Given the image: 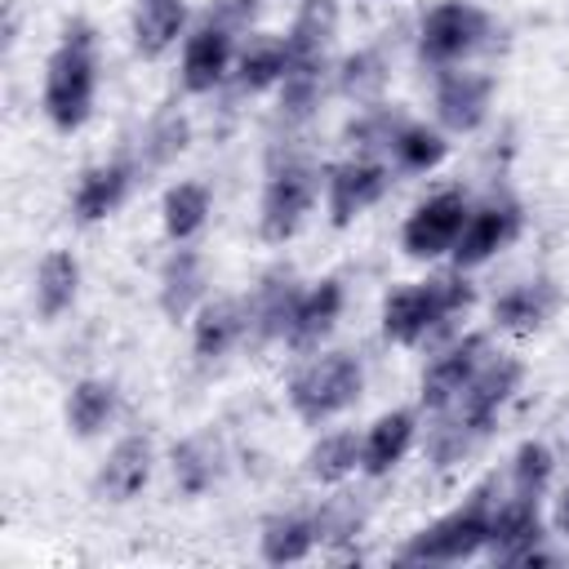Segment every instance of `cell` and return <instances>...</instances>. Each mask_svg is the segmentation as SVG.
<instances>
[{"label":"cell","instance_id":"38","mask_svg":"<svg viewBox=\"0 0 569 569\" xmlns=\"http://www.w3.org/2000/svg\"><path fill=\"white\" fill-rule=\"evenodd\" d=\"M551 440L569 453V400H565V405H556V413H551Z\"/></svg>","mask_w":569,"mask_h":569},{"label":"cell","instance_id":"12","mask_svg":"<svg viewBox=\"0 0 569 569\" xmlns=\"http://www.w3.org/2000/svg\"><path fill=\"white\" fill-rule=\"evenodd\" d=\"M231 58H236V36L213 22H200L182 44V84L191 93L218 89L231 71Z\"/></svg>","mask_w":569,"mask_h":569},{"label":"cell","instance_id":"34","mask_svg":"<svg viewBox=\"0 0 569 569\" xmlns=\"http://www.w3.org/2000/svg\"><path fill=\"white\" fill-rule=\"evenodd\" d=\"M338 84H342L347 98L373 102V98L382 93V84H387V62H382V53H378V49L351 53V58L342 62V71H338Z\"/></svg>","mask_w":569,"mask_h":569},{"label":"cell","instance_id":"14","mask_svg":"<svg viewBox=\"0 0 569 569\" xmlns=\"http://www.w3.org/2000/svg\"><path fill=\"white\" fill-rule=\"evenodd\" d=\"M489 98H493V80L489 76L449 71V76H440V89H436V116H440L445 129L471 133L489 116Z\"/></svg>","mask_w":569,"mask_h":569},{"label":"cell","instance_id":"9","mask_svg":"<svg viewBox=\"0 0 569 569\" xmlns=\"http://www.w3.org/2000/svg\"><path fill=\"white\" fill-rule=\"evenodd\" d=\"M311 200H316V178H311V169L298 164V160L276 164V169H271V182H267V191H262V213H258L262 236H267V240H289V236L302 227Z\"/></svg>","mask_w":569,"mask_h":569},{"label":"cell","instance_id":"29","mask_svg":"<svg viewBox=\"0 0 569 569\" xmlns=\"http://www.w3.org/2000/svg\"><path fill=\"white\" fill-rule=\"evenodd\" d=\"M360 467V436L356 431H329L307 453V476L320 485H338Z\"/></svg>","mask_w":569,"mask_h":569},{"label":"cell","instance_id":"21","mask_svg":"<svg viewBox=\"0 0 569 569\" xmlns=\"http://www.w3.org/2000/svg\"><path fill=\"white\" fill-rule=\"evenodd\" d=\"M222 458L227 453H222V440L218 436H209V431L187 436L173 449V485H178V493H187V498L204 493L222 476Z\"/></svg>","mask_w":569,"mask_h":569},{"label":"cell","instance_id":"19","mask_svg":"<svg viewBox=\"0 0 569 569\" xmlns=\"http://www.w3.org/2000/svg\"><path fill=\"white\" fill-rule=\"evenodd\" d=\"M413 445V413L409 409H396V413H382L365 436H360V467L369 476H382L391 471Z\"/></svg>","mask_w":569,"mask_h":569},{"label":"cell","instance_id":"26","mask_svg":"<svg viewBox=\"0 0 569 569\" xmlns=\"http://www.w3.org/2000/svg\"><path fill=\"white\" fill-rule=\"evenodd\" d=\"M76 284H80V267L67 249H53L40 271H36V311L44 320H58L71 302H76Z\"/></svg>","mask_w":569,"mask_h":569},{"label":"cell","instance_id":"20","mask_svg":"<svg viewBox=\"0 0 569 569\" xmlns=\"http://www.w3.org/2000/svg\"><path fill=\"white\" fill-rule=\"evenodd\" d=\"M298 302H302V289L293 284V276L289 271H271L258 284V298L249 307V316L258 325V338H289L293 316H298Z\"/></svg>","mask_w":569,"mask_h":569},{"label":"cell","instance_id":"16","mask_svg":"<svg viewBox=\"0 0 569 569\" xmlns=\"http://www.w3.org/2000/svg\"><path fill=\"white\" fill-rule=\"evenodd\" d=\"M151 462H156L151 440H147V436H124V440L107 453V462H102V471H98V493H102L107 502H129V498L142 493V485L151 480Z\"/></svg>","mask_w":569,"mask_h":569},{"label":"cell","instance_id":"31","mask_svg":"<svg viewBox=\"0 0 569 569\" xmlns=\"http://www.w3.org/2000/svg\"><path fill=\"white\" fill-rule=\"evenodd\" d=\"M387 151H391V160H396L400 169L427 173V169H436V164L445 160V138H440L436 129H427V124H396Z\"/></svg>","mask_w":569,"mask_h":569},{"label":"cell","instance_id":"25","mask_svg":"<svg viewBox=\"0 0 569 569\" xmlns=\"http://www.w3.org/2000/svg\"><path fill=\"white\" fill-rule=\"evenodd\" d=\"M338 316H342V284L338 280H320L311 293H302L293 329H289V342L293 347H316L333 329Z\"/></svg>","mask_w":569,"mask_h":569},{"label":"cell","instance_id":"28","mask_svg":"<svg viewBox=\"0 0 569 569\" xmlns=\"http://www.w3.org/2000/svg\"><path fill=\"white\" fill-rule=\"evenodd\" d=\"M284 71H289V40H271V36H258V40L240 53V62H236V80H240V89H249V93L280 84Z\"/></svg>","mask_w":569,"mask_h":569},{"label":"cell","instance_id":"3","mask_svg":"<svg viewBox=\"0 0 569 569\" xmlns=\"http://www.w3.org/2000/svg\"><path fill=\"white\" fill-rule=\"evenodd\" d=\"M489 516H493L489 489H476L467 507H458L445 520H436L431 529H422L400 551V560H409V565H453V560H467L480 547H489Z\"/></svg>","mask_w":569,"mask_h":569},{"label":"cell","instance_id":"24","mask_svg":"<svg viewBox=\"0 0 569 569\" xmlns=\"http://www.w3.org/2000/svg\"><path fill=\"white\" fill-rule=\"evenodd\" d=\"M187 22V4L182 0H138V13H133V44L142 58H160L178 31Z\"/></svg>","mask_w":569,"mask_h":569},{"label":"cell","instance_id":"11","mask_svg":"<svg viewBox=\"0 0 569 569\" xmlns=\"http://www.w3.org/2000/svg\"><path fill=\"white\" fill-rule=\"evenodd\" d=\"M387 182H391L387 178V164H378L369 156H356V160L333 164L329 169V182H325V191H329V218L338 227H347L356 213H365L369 204H378L387 196Z\"/></svg>","mask_w":569,"mask_h":569},{"label":"cell","instance_id":"8","mask_svg":"<svg viewBox=\"0 0 569 569\" xmlns=\"http://www.w3.org/2000/svg\"><path fill=\"white\" fill-rule=\"evenodd\" d=\"M489 556L502 565H551L556 556L542 551V520L538 502L529 498H507L489 516Z\"/></svg>","mask_w":569,"mask_h":569},{"label":"cell","instance_id":"7","mask_svg":"<svg viewBox=\"0 0 569 569\" xmlns=\"http://www.w3.org/2000/svg\"><path fill=\"white\" fill-rule=\"evenodd\" d=\"M449 316H458L445 298V284L440 276L436 280H422V284H409V289H396L382 307V333L400 347H413L422 338H431Z\"/></svg>","mask_w":569,"mask_h":569},{"label":"cell","instance_id":"1","mask_svg":"<svg viewBox=\"0 0 569 569\" xmlns=\"http://www.w3.org/2000/svg\"><path fill=\"white\" fill-rule=\"evenodd\" d=\"M93 84H98L93 31H89V22H71L67 40L53 49V58L44 67V116L58 129H80L93 107Z\"/></svg>","mask_w":569,"mask_h":569},{"label":"cell","instance_id":"4","mask_svg":"<svg viewBox=\"0 0 569 569\" xmlns=\"http://www.w3.org/2000/svg\"><path fill=\"white\" fill-rule=\"evenodd\" d=\"M485 31H489V18H485L476 4L445 0V4H436V9L422 18L418 53H422V62H431V67H453V62H462L467 53L480 49Z\"/></svg>","mask_w":569,"mask_h":569},{"label":"cell","instance_id":"17","mask_svg":"<svg viewBox=\"0 0 569 569\" xmlns=\"http://www.w3.org/2000/svg\"><path fill=\"white\" fill-rule=\"evenodd\" d=\"M249 325H253V316H249V307L240 298H213V302H204L200 316H196V333H191L196 356L200 360H222L244 338Z\"/></svg>","mask_w":569,"mask_h":569},{"label":"cell","instance_id":"5","mask_svg":"<svg viewBox=\"0 0 569 569\" xmlns=\"http://www.w3.org/2000/svg\"><path fill=\"white\" fill-rule=\"evenodd\" d=\"M520 378H525V365L520 360H511V356H485L476 365V373L462 382V391L453 396V418L449 422H458L462 431L480 436L493 422V413L511 400V391L520 387Z\"/></svg>","mask_w":569,"mask_h":569},{"label":"cell","instance_id":"18","mask_svg":"<svg viewBox=\"0 0 569 569\" xmlns=\"http://www.w3.org/2000/svg\"><path fill=\"white\" fill-rule=\"evenodd\" d=\"M129 173H133V169H129L124 160L84 169V178L76 182V196H71L76 218H80V222H98V218L116 213L120 200H124V191H129Z\"/></svg>","mask_w":569,"mask_h":569},{"label":"cell","instance_id":"36","mask_svg":"<svg viewBox=\"0 0 569 569\" xmlns=\"http://www.w3.org/2000/svg\"><path fill=\"white\" fill-rule=\"evenodd\" d=\"M360 529V507L342 493V498H333L329 507H320V516H316V538L320 542H338V538H351Z\"/></svg>","mask_w":569,"mask_h":569},{"label":"cell","instance_id":"33","mask_svg":"<svg viewBox=\"0 0 569 569\" xmlns=\"http://www.w3.org/2000/svg\"><path fill=\"white\" fill-rule=\"evenodd\" d=\"M551 471H556L551 449H547L542 440H525V445L516 449V458H511V493L538 502L542 489L551 485Z\"/></svg>","mask_w":569,"mask_h":569},{"label":"cell","instance_id":"23","mask_svg":"<svg viewBox=\"0 0 569 569\" xmlns=\"http://www.w3.org/2000/svg\"><path fill=\"white\" fill-rule=\"evenodd\" d=\"M204 293V262L196 249H173V258L160 271V311L169 320H182Z\"/></svg>","mask_w":569,"mask_h":569},{"label":"cell","instance_id":"6","mask_svg":"<svg viewBox=\"0 0 569 569\" xmlns=\"http://www.w3.org/2000/svg\"><path fill=\"white\" fill-rule=\"evenodd\" d=\"M467 218H471V200H467L462 191H440V196L422 200V204L409 213V222H405V231H400V244H405L409 258H440V253H453V244H458Z\"/></svg>","mask_w":569,"mask_h":569},{"label":"cell","instance_id":"37","mask_svg":"<svg viewBox=\"0 0 569 569\" xmlns=\"http://www.w3.org/2000/svg\"><path fill=\"white\" fill-rule=\"evenodd\" d=\"M253 13H258V0H209L204 22H213V27L236 36V31H244L253 22Z\"/></svg>","mask_w":569,"mask_h":569},{"label":"cell","instance_id":"30","mask_svg":"<svg viewBox=\"0 0 569 569\" xmlns=\"http://www.w3.org/2000/svg\"><path fill=\"white\" fill-rule=\"evenodd\" d=\"M316 520L311 516H276L262 529V560L267 565H293L316 547Z\"/></svg>","mask_w":569,"mask_h":569},{"label":"cell","instance_id":"22","mask_svg":"<svg viewBox=\"0 0 569 569\" xmlns=\"http://www.w3.org/2000/svg\"><path fill=\"white\" fill-rule=\"evenodd\" d=\"M338 31V0H302L289 27V58L293 62H325V49Z\"/></svg>","mask_w":569,"mask_h":569},{"label":"cell","instance_id":"32","mask_svg":"<svg viewBox=\"0 0 569 569\" xmlns=\"http://www.w3.org/2000/svg\"><path fill=\"white\" fill-rule=\"evenodd\" d=\"M209 218V191L200 182H178L164 196V231L173 240H191Z\"/></svg>","mask_w":569,"mask_h":569},{"label":"cell","instance_id":"10","mask_svg":"<svg viewBox=\"0 0 569 569\" xmlns=\"http://www.w3.org/2000/svg\"><path fill=\"white\" fill-rule=\"evenodd\" d=\"M520 236V204L511 196H489L485 204H471V218L453 244V262L458 271L489 262L498 249H507Z\"/></svg>","mask_w":569,"mask_h":569},{"label":"cell","instance_id":"27","mask_svg":"<svg viewBox=\"0 0 569 569\" xmlns=\"http://www.w3.org/2000/svg\"><path fill=\"white\" fill-rule=\"evenodd\" d=\"M116 387L107 378H84L71 387V400H67V422L76 436H98L111 418H116Z\"/></svg>","mask_w":569,"mask_h":569},{"label":"cell","instance_id":"35","mask_svg":"<svg viewBox=\"0 0 569 569\" xmlns=\"http://www.w3.org/2000/svg\"><path fill=\"white\" fill-rule=\"evenodd\" d=\"M182 147H187V120H182L178 111L156 116L151 129H147V142H142L147 160H151V164H164V160H173Z\"/></svg>","mask_w":569,"mask_h":569},{"label":"cell","instance_id":"13","mask_svg":"<svg viewBox=\"0 0 569 569\" xmlns=\"http://www.w3.org/2000/svg\"><path fill=\"white\" fill-rule=\"evenodd\" d=\"M480 360H485V333H467V338L449 342L422 373V405L427 409H449Z\"/></svg>","mask_w":569,"mask_h":569},{"label":"cell","instance_id":"15","mask_svg":"<svg viewBox=\"0 0 569 569\" xmlns=\"http://www.w3.org/2000/svg\"><path fill=\"white\" fill-rule=\"evenodd\" d=\"M556 307H560V289H556L547 276H538V280L511 284L507 293H498L493 320H498V329H507V333H533V329H542V325L556 316Z\"/></svg>","mask_w":569,"mask_h":569},{"label":"cell","instance_id":"2","mask_svg":"<svg viewBox=\"0 0 569 569\" xmlns=\"http://www.w3.org/2000/svg\"><path fill=\"white\" fill-rule=\"evenodd\" d=\"M365 387V373H360V360L347 356V351H325L316 360H307L293 382H289V400L298 409V418L307 422H325L333 413H342L347 405H356Z\"/></svg>","mask_w":569,"mask_h":569},{"label":"cell","instance_id":"39","mask_svg":"<svg viewBox=\"0 0 569 569\" xmlns=\"http://www.w3.org/2000/svg\"><path fill=\"white\" fill-rule=\"evenodd\" d=\"M556 533H560V538H569V489L556 498Z\"/></svg>","mask_w":569,"mask_h":569}]
</instances>
